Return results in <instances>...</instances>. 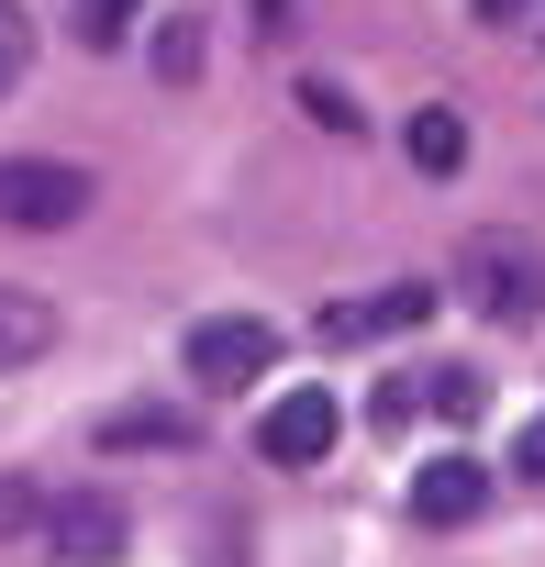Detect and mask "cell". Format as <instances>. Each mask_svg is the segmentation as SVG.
Here are the masks:
<instances>
[{
    "mask_svg": "<svg viewBox=\"0 0 545 567\" xmlns=\"http://www.w3.org/2000/svg\"><path fill=\"white\" fill-rule=\"evenodd\" d=\"M434 412H445V423H467V412H479V379H467V368H456V379H434Z\"/></svg>",
    "mask_w": 545,
    "mask_h": 567,
    "instance_id": "9a60e30c",
    "label": "cell"
},
{
    "mask_svg": "<svg viewBox=\"0 0 545 567\" xmlns=\"http://www.w3.org/2000/svg\"><path fill=\"white\" fill-rule=\"evenodd\" d=\"M123 534H134V523H123V501H112V489H79V501H56V512H45V545H56L68 567H112V556H123Z\"/></svg>",
    "mask_w": 545,
    "mask_h": 567,
    "instance_id": "52a82bcc",
    "label": "cell"
},
{
    "mask_svg": "<svg viewBox=\"0 0 545 567\" xmlns=\"http://www.w3.org/2000/svg\"><path fill=\"white\" fill-rule=\"evenodd\" d=\"M479 512H490V467H479V456H423L412 523H423V534H456V523H479Z\"/></svg>",
    "mask_w": 545,
    "mask_h": 567,
    "instance_id": "8992f818",
    "label": "cell"
},
{
    "mask_svg": "<svg viewBox=\"0 0 545 567\" xmlns=\"http://www.w3.org/2000/svg\"><path fill=\"white\" fill-rule=\"evenodd\" d=\"M56 357V312L34 301V290H0V379H23V368H45Z\"/></svg>",
    "mask_w": 545,
    "mask_h": 567,
    "instance_id": "ba28073f",
    "label": "cell"
},
{
    "mask_svg": "<svg viewBox=\"0 0 545 567\" xmlns=\"http://www.w3.org/2000/svg\"><path fill=\"white\" fill-rule=\"evenodd\" d=\"M456 301H467L479 323H501V334L534 323V312H545V256H534L523 234H467V245H456Z\"/></svg>",
    "mask_w": 545,
    "mask_h": 567,
    "instance_id": "6da1fadb",
    "label": "cell"
},
{
    "mask_svg": "<svg viewBox=\"0 0 545 567\" xmlns=\"http://www.w3.org/2000/svg\"><path fill=\"white\" fill-rule=\"evenodd\" d=\"M12 523H34V489H0V534H12Z\"/></svg>",
    "mask_w": 545,
    "mask_h": 567,
    "instance_id": "ac0fdd59",
    "label": "cell"
},
{
    "mask_svg": "<svg viewBox=\"0 0 545 567\" xmlns=\"http://www.w3.org/2000/svg\"><path fill=\"white\" fill-rule=\"evenodd\" d=\"M134 12H145V0H68V23H79V45L101 56V45H123L134 34Z\"/></svg>",
    "mask_w": 545,
    "mask_h": 567,
    "instance_id": "7c38bea8",
    "label": "cell"
},
{
    "mask_svg": "<svg viewBox=\"0 0 545 567\" xmlns=\"http://www.w3.org/2000/svg\"><path fill=\"white\" fill-rule=\"evenodd\" d=\"M90 212V167L68 156H0V223L12 234H68Z\"/></svg>",
    "mask_w": 545,
    "mask_h": 567,
    "instance_id": "7a4b0ae2",
    "label": "cell"
},
{
    "mask_svg": "<svg viewBox=\"0 0 545 567\" xmlns=\"http://www.w3.org/2000/svg\"><path fill=\"white\" fill-rule=\"evenodd\" d=\"M434 301H445V278H390V290H368V301H335V312H323L312 334H323V346L346 357V346H379V334H412V323H423Z\"/></svg>",
    "mask_w": 545,
    "mask_h": 567,
    "instance_id": "5b68a950",
    "label": "cell"
},
{
    "mask_svg": "<svg viewBox=\"0 0 545 567\" xmlns=\"http://www.w3.org/2000/svg\"><path fill=\"white\" fill-rule=\"evenodd\" d=\"M256 368H279V334H267L256 312H212L189 323V379L223 401V390H256Z\"/></svg>",
    "mask_w": 545,
    "mask_h": 567,
    "instance_id": "3957f363",
    "label": "cell"
},
{
    "mask_svg": "<svg viewBox=\"0 0 545 567\" xmlns=\"http://www.w3.org/2000/svg\"><path fill=\"white\" fill-rule=\"evenodd\" d=\"M245 23H256V34H267V45H279V34H290V23H301V12H290V0H245Z\"/></svg>",
    "mask_w": 545,
    "mask_h": 567,
    "instance_id": "2e32d148",
    "label": "cell"
},
{
    "mask_svg": "<svg viewBox=\"0 0 545 567\" xmlns=\"http://www.w3.org/2000/svg\"><path fill=\"white\" fill-rule=\"evenodd\" d=\"M335 434H346L335 390H279V401H267V423H256V456H267V467H323Z\"/></svg>",
    "mask_w": 545,
    "mask_h": 567,
    "instance_id": "277c9868",
    "label": "cell"
},
{
    "mask_svg": "<svg viewBox=\"0 0 545 567\" xmlns=\"http://www.w3.org/2000/svg\"><path fill=\"white\" fill-rule=\"evenodd\" d=\"M156 79H200V34H189V23L156 34Z\"/></svg>",
    "mask_w": 545,
    "mask_h": 567,
    "instance_id": "5bb4252c",
    "label": "cell"
},
{
    "mask_svg": "<svg viewBox=\"0 0 545 567\" xmlns=\"http://www.w3.org/2000/svg\"><path fill=\"white\" fill-rule=\"evenodd\" d=\"M512 467H523V478H545V412L523 423V445H512Z\"/></svg>",
    "mask_w": 545,
    "mask_h": 567,
    "instance_id": "e0dca14e",
    "label": "cell"
},
{
    "mask_svg": "<svg viewBox=\"0 0 545 567\" xmlns=\"http://www.w3.org/2000/svg\"><path fill=\"white\" fill-rule=\"evenodd\" d=\"M123 445H167V456H178V445H189V412H112V423H101V456H123Z\"/></svg>",
    "mask_w": 545,
    "mask_h": 567,
    "instance_id": "30bf717a",
    "label": "cell"
},
{
    "mask_svg": "<svg viewBox=\"0 0 545 567\" xmlns=\"http://www.w3.org/2000/svg\"><path fill=\"white\" fill-rule=\"evenodd\" d=\"M301 123H312V134H346V145L368 134V112H357V101H346L335 79H301Z\"/></svg>",
    "mask_w": 545,
    "mask_h": 567,
    "instance_id": "8fae6325",
    "label": "cell"
},
{
    "mask_svg": "<svg viewBox=\"0 0 545 567\" xmlns=\"http://www.w3.org/2000/svg\"><path fill=\"white\" fill-rule=\"evenodd\" d=\"M401 145H412V167H423V178H456V167H467V112H456V101H423Z\"/></svg>",
    "mask_w": 545,
    "mask_h": 567,
    "instance_id": "9c48e42d",
    "label": "cell"
},
{
    "mask_svg": "<svg viewBox=\"0 0 545 567\" xmlns=\"http://www.w3.org/2000/svg\"><path fill=\"white\" fill-rule=\"evenodd\" d=\"M534 12V0H479V23H523Z\"/></svg>",
    "mask_w": 545,
    "mask_h": 567,
    "instance_id": "d6986e66",
    "label": "cell"
},
{
    "mask_svg": "<svg viewBox=\"0 0 545 567\" xmlns=\"http://www.w3.org/2000/svg\"><path fill=\"white\" fill-rule=\"evenodd\" d=\"M23 68H34V23L12 12V0H0V101L23 90Z\"/></svg>",
    "mask_w": 545,
    "mask_h": 567,
    "instance_id": "4fadbf2b",
    "label": "cell"
}]
</instances>
